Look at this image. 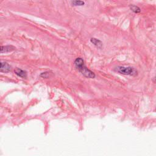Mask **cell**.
<instances>
[{
	"label": "cell",
	"mask_w": 156,
	"mask_h": 156,
	"mask_svg": "<svg viewBox=\"0 0 156 156\" xmlns=\"http://www.w3.org/2000/svg\"><path fill=\"white\" fill-rule=\"evenodd\" d=\"M75 65L76 68L79 70L81 73L87 78H91L93 79L95 78L96 75L95 73H93L88 69H87L84 65V62L82 58H77L75 61Z\"/></svg>",
	"instance_id": "cell-1"
},
{
	"label": "cell",
	"mask_w": 156,
	"mask_h": 156,
	"mask_svg": "<svg viewBox=\"0 0 156 156\" xmlns=\"http://www.w3.org/2000/svg\"><path fill=\"white\" fill-rule=\"evenodd\" d=\"M115 71L119 73L124 75H128V76H136L137 75V71L134 68L131 66H118L115 69Z\"/></svg>",
	"instance_id": "cell-2"
},
{
	"label": "cell",
	"mask_w": 156,
	"mask_h": 156,
	"mask_svg": "<svg viewBox=\"0 0 156 156\" xmlns=\"http://www.w3.org/2000/svg\"><path fill=\"white\" fill-rule=\"evenodd\" d=\"M14 73L15 75L22 78H26L27 77L26 72L18 68H17L16 69L14 70Z\"/></svg>",
	"instance_id": "cell-3"
},
{
	"label": "cell",
	"mask_w": 156,
	"mask_h": 156,
	"mask_svg": "<svg viewBox=\"0 0 156 156\" xmlns=\"http://www.w3.org/2000/svg\"><path fill=\"white\" fill-rule=\"evenodd\" d=\"M11 70V67L6 62H1V72L8 73Z\"/></svg>",
	"instance_id": "cell-4"
},
{
	"label": "cell",
	"mask_w": 156,
	"mask_h": 156,
	"mask_svg": "<svg viewBox=\"0 0 156 156\" xmlns=\"http://www.w3.org/2000/svg\"><path fill=\"white\" fill-rule=\"evenodd\" d=\"M90 41H91L92 43L94 45L98 48H100V49L102 48V42L101 40H100L99 39H97L96 38H92L90 39Z\"/></svg>",
	"instance_id": "cell-5"
},
{
	"label": "cell",
	"mask_w": 156,
	"mask_h": 156,
	"mask_svg": "<svg viewBox=\"0 0 156 156\" xmlns=\"http://www.w3.org/2000/svg\"><path fill=\"white\" fill-rule=\"evenodd\" d=\"M15 50V48L13 46H1V53H7V52H11L12 51H14Z\"/></svg>",
	"instance_id": "cell-6"
},
{
	"label": "cell",
	"mask_w": 156,
	"mask_h": 156,
	"mask_svg": "<svg viewBox=\"0 0 156 156\" xmlns=\"http://www.w3.org/2000/svg\"><path fill=\"white\" fill-rule=\"evenodd\" d=\"M71 3L73 6H82L85 4V3L81 0H73V1H72Z\"/></svg>",
	"instance_id": "cell-7"
},
{
	"label": "cell",
	"mask_w": 156,
	"mask_h": 156,
	"mask_svg": "<svg viewBox=\"0 0 156 156\" xmlns=\"http://www.w3.org/2000/svg\"><path fill=\"white\" fill-rule=\"evenodd\" d=\"M130 9H131L132 12L136 14L141 12V9H140V8L137 6H135V5H130Z\"/></svg>",
	"instance_id": "cell-8"
},
{
	"label": "cell",
	"mask_w": 156,
	"mask_h": 156,
	"mask_svg": "<svg viewBox=\"0 0 156 156\" xmlns=\"http://www.w3.org/2000/svg\"><path fill=\"white\" fill-rule=\"evenodd\" d=\"M40 76L43 77V78H47L49 76V74H48V73H47V72L42 73L40 75Z\"/></svg>",
	"instance_id": "cell-9"
},
{
	"label": "cell",
	"mask_w": 156,
	"mask_h": 156,
	"mask_svg": "<svg viewBox=\"0 0 156 156\" xmlns=\"http://www.w3.org/2000/svg\"><path fill=\"white\" fill-rule=\"evenodd\" d=\"M153 82L154 83H155V84H156V76L154 77L153 78Z\"/></svg>",
	"instance_id": "cell-10"
}]
</instances>
